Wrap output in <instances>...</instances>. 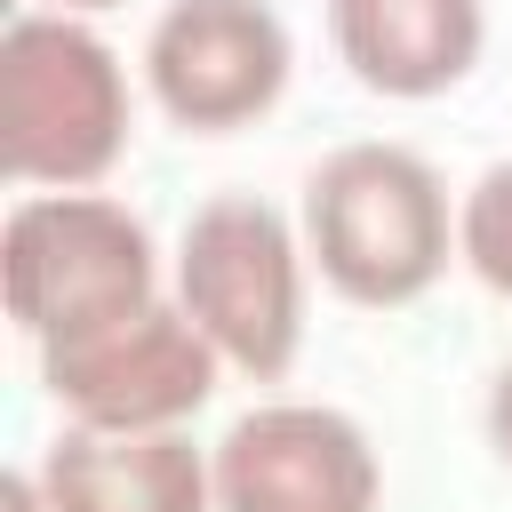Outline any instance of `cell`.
I'll list each match as a JSON object with an SVG mask.
<instances>
[{
    "instance_id": "6da1fadb",
    "label": "cell",
    "mask_w": 512,
    "mask_h": 512,
    "mask_svg": "<svg viewBox=\"0 0 512 512\" xmlns=\"http://www.w3.org/2000/svg\"><path fill=\"white\" fill-rule=\"evenodd\" d=\"M304 256L344 304L368 312L416 304L456 256V224L432 160H416L408 144L328 152L304 184Z\"/></svg>"
},
{
    "instance_id": "7a4b0ae2",
    "label": "cell",
    "mask_w": 512,
    "mask_h": 512,
    "mask_svg": "<svg viewBox=\"0 0 512 512\" xmlns=\"http://www.w3.org/2000/svg\"><path fill=\"white\" fill-rule=\"evenodd\" d=\"M128 152L120 56L80 16H16L0 32V168L16 184L88 192Z\"/></svg>"
},
{
    "instance_id": "3957f363",
    "label": "cell",
    "mask_w": 512,
    "mask_h": 512,
    "mask_svg": "<svg viewBox=\"0 0 512 512\" xmlns=\"http://www.w3.org/2000/svg\"><path fill=\"white\" fill-rule=\"evenodd\" d=\"M152 280H160L152 232L120 200H104V192H32V200L8 208L0 288H8L16 328L40 352L152 312L160 304Z\"/></svg>"
},
{
    "instance_id": "277c9868",
    "label": "cell",
    "mask_w": 512,
    "mask_h": 512,
    "mask_svg": "<svg viewBox=\"0 0 512 512\" xmlns=\"http://www.w3.org/2000/svg\"><path fill=\"white\" fill-rule=\"evenodd\" d=\"M176 304L224 368L272 384L304 344V240L256 192H216L176 240Z\"/></svg>"
},
{
    "instance_id": "5b68a950",
    "label": "cell",
    "mask_w": 512,
    "mask_h": 512,
    "mask_svg": "<svg viewBox=\"0 0 512 512\" xmlns=\"http://www.w3.org/2000/svg\"><path fill=\"white\" fill-rule=\"evenodd\" d=\"M216 368L224 360L184 320V304H152L120 328L40 352V384L80 432H176L184 416L208 408Z\"/></svg>"
},
{
    "instance_id": "8992f818",
    "label": "cell",
    "mask_w": 512,
    "mask_h": 512,
    "mask_svg": "<svg viewBox=\"0 0 512 512\" xmlns=\"http://www.w3.org/2000/svg\"><path fill=\"white\" fill-rule=\"evenodd\" d=\"M288 24L264 0H168L144 40L152 104L192 136H232L264 120L288 88Z\"/></svg>"
},
{
    "instance_id": "52a82bcc",
    "label": "cell",
    "mask_w": 512,
    "mask_h": 512,
    "mask_svg": "<svg viewBox=\"0 0 512 512\" xmlns=\"http://www.w3.org/2000/svg\"><path fill=\"white\" fill-rule=\"evenodd\" d=\"M216 512H376V448L344 408L272 400L248 408L216 448Z\"/></svg>"
},
{
    "instance_id": "ba28073f",
    "label": "cell",
    "mask_w": 512,
    "mask_h": 512,
    "mask_svg": "<svg viewBox=\"0 0 512 512\" xmlns=\"http://www.w3.org/2000/svg\"><path fill=\"white\" fill-rule=\"evenodd\" d=\"M328 40L368 96H448L488 40L480 0H328Z\"/></svg>"
},
{
    "instance_id": "9c48e42d",
    "label": "cell",
    "mask_w": 512,
    "mask_h": 512,
    "mask_svg": "<svg viewBox=\"0 0 512 512\" xmlns=\"http://www.w3.org/2000/svg\"><path fill=\"white\" fill-rule=\"evenodd\" d=\"M48 512H216V472L184 432H56L40 456Z\"/></svg>"
},
{
    "instance_id": "30bf717a",
    "label": "cell",
    "mask_w": 512,
    "mask_h": 512,
    "mask_svg": "<svg viewBox=\"0 0 512 512\" xmlns=\"http://www.w3.org/2000/svg\"><path fill=\"white\" fill-rule=\"evenodd\" d=\"M456 256L512 304V160H496L456 208Z\"/></svg>"
},
{
    "instance_id": "8fae6325",
    "label": "cell",
    "mask_w": 512,
    "mask_h": 512,
    "mask_svg": "<svg viewBox=\"0 0 512 512\" xmlns=\"http://www.w3.org/2000/svg\"><path fill=\"white\" fill-rule=\"evenodd\" d=\"M488 440H496V456L512 464V360H504L496 384H488Z\"/></svg>"
},
{
    "instance_id": "7c38bea8",
    "label": "cell",
    "mask_w": 512,
    "mask_h": 512,
    "mask_svg": "<svg viewBox=\"0 0 512 512\" xmlns=\"http://www.w3.org/2000/svg\"><path fill=\"white\" fill-rule=\"evenodd\" d=\"M0 512H48L40 480H32V472H8V480H0Z\"/></svg>"
},
{
    "instance_id": "4fadbf2b",
    "label": "cell",
    "mask_w": 512,
    "mask_h": 512,
    "mask_svg": "<svg viewBox=\"0 0 512 512\" xmlns=\"http://www.w3.org/2000/svg\"><path fill=\"white\" fill-rule=\"evenodd\" d=\"M72 8H120V0H64V16H72Z\"/></svg>"
}]
</instances>
